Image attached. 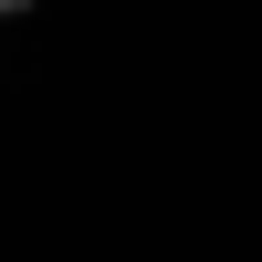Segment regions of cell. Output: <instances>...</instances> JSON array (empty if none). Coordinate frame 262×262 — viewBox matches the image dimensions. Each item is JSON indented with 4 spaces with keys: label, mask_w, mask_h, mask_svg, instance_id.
<instances>
[{
    "label": "cell",
    "mask_w": 262,
    "mask_h": 262,
    "mask_svg": "<svg viewBox=\"0 0 262 262\" xmlns=\"http://www.w3.org/2000/svg\"><path fill=\"white\" fill-rule=\"evenodd\" d=\"M0 11H32V0H0Z\"/></svg>",
    "instance_id": "1"
}]
</instances>
